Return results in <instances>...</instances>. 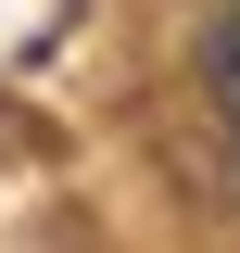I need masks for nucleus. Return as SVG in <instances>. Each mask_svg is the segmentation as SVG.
<instances>
[{
    "instance_id": "f257e3e1",
    "label": "nucleus",
    "mask_w": 240,
    "mask_h": 253,
    "mask_svg": "<svg viewBox=\"0 0 240 253\" xmlns=\"http://www.w3.org/2000/svg\"><path fill=\"white\" fill-rule=\"evenodd\" d=\"M202 89H215V114L240 126V13H228V26H202Z\"/></svg>"
}]
</instances>
